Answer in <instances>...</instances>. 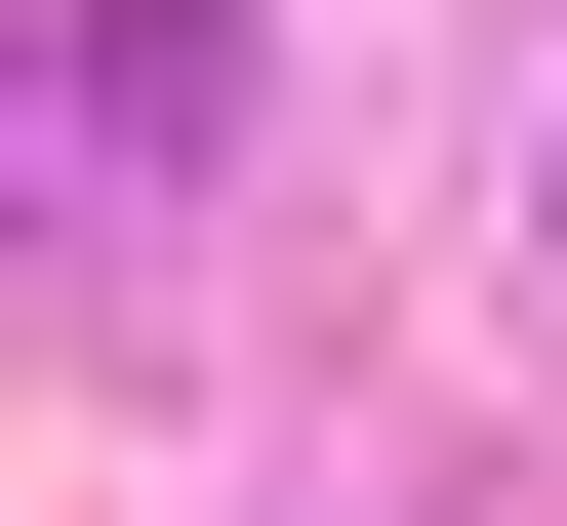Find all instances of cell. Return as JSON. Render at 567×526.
<instances>
[{"mask_svg": "<svg viewBox=\"0 0 567 526\" xmlns=\"http://www.w3.org/2000/svg\"><path fill=\"white\" fill-rule=\"evenodd\" d=\"M244 122V0H82V163H203Z\"/></svg>", "mask_w": 567, "mask_h": 526, "instance_id": "cell-1", "label": "cell"}]
</instances>
